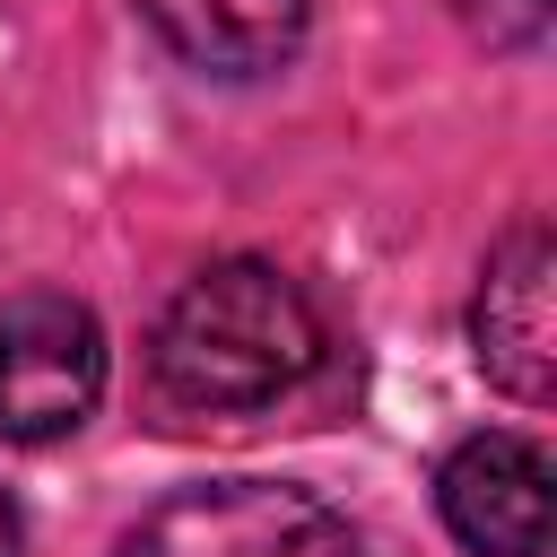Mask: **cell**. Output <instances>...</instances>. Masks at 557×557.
Returning <instances> with one entry per match:
<instances>
[{"label": "cell", "mask_w": 557, "mask_h": 557, "mask_svg": "<svg viewBox=\"0 0 557 557\" xmlns=\"http://www.w3.org/2000/svg\"><path fill=\"white\" fill-rule=\"evenodd\" d=\"M313 366H322L313 296L252 252L191 270L148 331V383L183 418H261Z\"/></svg>", "instance_id": "1"}, {"label": "cell", "mask_w": 557, "mask_h": 557, "mask_svg": "<svg viewBox=\"0 0 557 557\" xmlns=\"http://www.w3.org/2000/svg\"><path fill=\"white\" fill-rule=\"evenodd\" d=\"M113 557H357V540L296 479H200L148 505Z\"/></svg>", "instance_id": "2"}, {"label": "cell", "mask_w": 557, "mask_h": 557, "mask_svg": "<svg viewBox=\"0 0 557 557\" xmlns=\"http://www.w3.org/2000/svg\"><path fill=\"white\" fill-rule=\"evenodd\" d=\"M104 322L61 296L35 287L17 305H0V444H61L96 418L104 400Z\"/></svg>", "instance_id": "3"}, {"label": "cell", "mask_w": 557, "mask_h": 557, "mask_svg": "<svg viewBox=\"0 0 557 557\" xmlns=\"http://www.w3.org/2000/svg\"><path fill=\"white\" fill-rule=\"evenodd\" d=\"M548 278H557V244L540 218H522L487 270H479V296H470V348L487 366L496 392H513L522 409H540L557 392V313H548Z\"/></svg>", "instance_id": "4"}, {"label": "cell", "mask_w": 557, "mask_h": 557, "mask_svg": "<svg viewBox=\"0 0 557 557\" xmlns=\"http://www.w3.org/2000/svg\"><path fill=\"white\" fill-rule=\"evenodd\" d=\"M548 453L513 426H487L444 453L435 513L470 557H548Z\"/></svg>", "instance_id": "5"}, {"label": "cell", "mask_w": 557, "mask_h": 557, "mask_svg": "<svg viewBox=\"0 0 557 557\" xmlns=\"http://www.w3.org/2000/svg\"><path fill=\"white\" fill-rule=\"evenodd\" d=\"M148 35L200 78H270L296 61L313 0H131Z\"/></svg>", "instance_id": "6"}, {"label": "cell", "mask_w": 557, "mask_h": 557, "mask_svg": "<svg viewBox=\"0 0 557 557\" xmlns=\"http://www.w3.org/2000/svg\"><path fill=\"white\" fill-rule=\"evenodd\" d=\"M17 540H26V531H17V505H9V487H0V557H17Z\"/></svg>", "instance_id": "7"}]
</instances>
